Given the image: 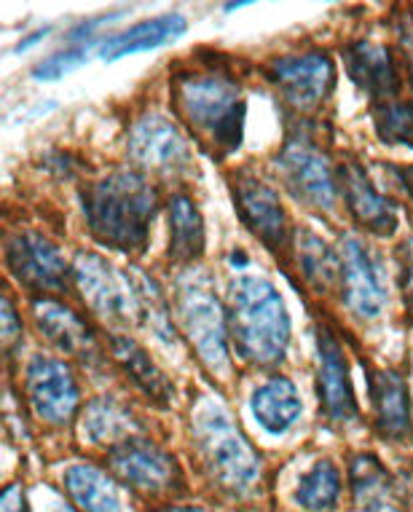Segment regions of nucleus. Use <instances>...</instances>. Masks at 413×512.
<instances>
[{
  "instance_id": "nucleus-29",
  "label": "nucleus",
  "mask_w": 413,
  "mask_h": 512,
  "mask_svg": "<svg viewBox=\"0 0 413 512\" xmlns=\"http://www.w3.org/2000/svg\"><path fill=\"white\" fill-rule=\"evenodd\" d=\"M376 135L381 143L413 148V105L411 102L389 100L373 108Z\"/></svg>"
},
{
  "instance_id": "nucleus-10",
  "label": "nucleus",
  "mask_w": 413,
  "mask_h": 512,
  "mask_svg": "<svg viewBox=\"0 0 413 512\" xmlns=\"http://www.w3.org/2000/svg\"><path fill=\"white\" fill-rule=\"evenodd\" d=\"M266 76L293 108L309 110L330 94L336 84V65L325 51H306L271 59Z\"/></svg>"
},
{
  "instance_id": "nucleus-33",
  "label": "nucleus",
  "mask_w": 413,
  "mask_h": 512,
  "mask_svg": "<svg viewBox=\"0 0 413 512\" xmlns=\"http://www.w3.org/2000/svg\"><path fill=\"white\" fill-rule=\"evenodd\" d=\"M403 293H405V306H408V311H411V319H413V242L405 244Z\"/></svg>"
},
{
  "instance_id": "nucleus-18",
  "label": "nucleus",
  "mask_w": 413,
  "mask_h": 512,
  "mask_svg": "<svg viewBox=\"0 0 413 512\" xmlns=\"http://www.w3.org/2000/svg\"><path fill=\"white\" fill-rule=\"evenodd\" d=\"M373 424L387 440H408L413 432L411 395L403 373L392 368H368Z\"/></svg>"
},
{
  "instance_id": "nucleus-3",
  "label": "nucleus",
  "mask_w": 413,
  "mask_h": 512,
  "mask_svg": "<svg viewBox=\"0 0 413 512\" xmlns=\"http://www.w3.org/2000/svg\"><path fill=\"white\" fill-rule=\"evenodd\" d=\"M228 330L242 360L274 368L290 346V314L274 282L263 274H236L228 285Z\"/></svg>"
},
{
  "instance_id": "nucleus-16",
  "label": "nucleus",
  "mask_w": 413,
  "mask_h": 512,
  "mask_svg": "<svg viewBox=\"0 0 413 512\" xmlns=\"http://www.w3.org/2000/svg\"><path fill=\"white\" fill-rule=\"evenodd\" d=\"M338 188L354 220L376 236H392L397 231V210L392 199L379 194L365 175V169L354 161L338 167Z\"/></svg>"
},
{
  "instance_id": "nucleus-17",
  "label": "nucleus",
  "mask_w": 413,
  "mask_h": 512,
  "mask_svg": "<svg viewBox=\"0 0 413 512\" xmlns=\"http://www.w3.org/2000/svg\"><path fill=\"white\" fill-rule=\"evenodd\" d=\"M344 65L354 86H360L376 105L395 100L400 92V73L387 46L373 41H352L344 46Z\"/></svg>"
},
{
  "instance_id": "nucleus-1",
  "label": "nucleus",
  "mask_w": 413,
  "mask_h": 512,
  "mask_svg": "<svg viewBox=\"0 0 413 512\" xmlns=\"http://www.w3.org/2000/svg\"><path fill=\"white\" fill-rule=\"evenodd\" d=\"M180 121L212 156L239 151L245 135V100L234 78L220 70H186L172 81Z\"/></svg>"
},
{
  "instance_id": "nucleus-12",
  "label": "nucleus",
  "mask_w": 413,
  "mask_h": 512,
  "mask_svg": "<svg viewBox=\"0 0 413 512\" xmlns=\"http://www.w3.org/2000/svg\"><path fill=\"white\" fill-rule=\"evenodd\" d=\"M341 263V293L349 311L368 322L379 319L389 303L387 277L379 258L360 239L349 236L341 247Z\"/></svg>"
},
{
  "instance_id": "nucleus-23",
  "label": "nucleus",
  "mask_w": 413,
  "mask_h": 512,
  "mask_svg": "<svg viewBox=\"0 0 413 512\" xmlns=\"http://www.w3.org/2000/svg\"><path fill=\"white\" fill-rule=\"evenodd\" d=\"M204 252V220L194 199L175 194L169 199V258L194 263Z\"/></svg>"
},
{
  "instance_id": "nucleus-26",
  "label": "nucleus",
  "mask_w": 413,
  "mask_h": 512,
  "mask_svg": "<svg viewBox=\"0 0 413 512\" xmlns=\"http://www.w3.org/2000/svg\"><path fill=\"white\" fill-rule=\"evenodd\" d=\"M132 432V419L129 413L116 403V400H94L84 413V435L89 443L94 445H105L110 448L116 445V440H127Z\"/></svg>"
},
{
  "instance_id": "nucleus-31",
  "label": "nucleus",
  "mask_w": 413,
  "mask_h": 512,
  "mask_svg": "<svg viewBox=\"0 0 413 512\" xmlns=\"http://www.w3.org/2000/svg\"><path fill=\"white\" fill-rule=\"evenodd\" d=\"M0 322H3V344L11 346L19 338V333H22V325H19L17 311H14V303H11L9 295L3 298V314H0Z\"/></svg>"
},
{
  "instance_id": "nucleus-27",
  "label": "nucleus",
  "mask_w": 413,
  "mask_h": 512,
  "mask_svg": "<svg viewBox=\"0 0 413 512\" xmlns=\"http://www.w3.org/2000/svg\"><path fill=\"white\" fill-rule=\"evenodd\" d=\"M341 499V475L333 462H317L298 480L295 502L309 512H330Z\"/></svg>"
},
{
  "instance_id": "nucleus-6",
  "label": "nucleus",
  "mask_w": 413,
  "mask_h": 512,
  "mask_svg": "<svg viewBox=\"0 0 413 512\" xmlns=\"http://www.w3.org/2000/svg\"><path fill=\"white\" fill-rule=\"evenodd\" d=\"M73 279H76L78 290L84 293L86 303L102 319H110L116 325H140L143 319H148L145 317L148 303H153L148 282L137 285L124 277V271L113 269L100 255L81 252L73 266Z\"/></svg>"
},
{
  "instance_id": "nucleus-9",
  "label": "nucleus",
  "mask_w": 413,
  "mask_h": 512,
  "mask_svg": "<svg viewBox=\"0 0 413 512\" xmlns=\"http://www.w3.org/2000/svg\"><path fill=\"white\" fill-rule=\"evenodd\" d=\"M27 403L46 424L62 427L78 411V384L73 370L57 357H33L25 373Z\"/></svg>"
},
{
  "instance_id": "nucleus-32",
  "label": "nucleus",
  "mask_w": 413,
  "mask_h": 512,
  "mask_svg": "<svg viewBox=\"0 0 413 512\" xmlns=\"http://www.w3.org/2000/svg\"><path fill=\"white\" fill-rule=\"evenodd\" d=\"M0 512H27L25 488L22 486L6 488V491H3V499H0Z\"/></svg>"
},
{
  "instance_id": "nucleus-7",
  "label": "nucleus",
  "mask_w": 413,
  "mask_h": 512,
  "mask_svg": "<svg viewBox=\"0 0 413 512\" xmlns=\"http://www.w3.org/2000/svg\"><path fill=\"white\" fill-rule=\"evenodd\" d=\"M277 172L290 194L312 210L330 212L338 202V167L314 140L312 132L295 129L277 156Z\"/></svg>"
},
{
  "instance_id": "nucleus-30",
  "label": "nucleus",
  "mask_w": 413,
  "mask_h": 512,
  "mask_svg": "<svg viewBox=\"0 0 413 512\" xmlns=\"http://www.w3.org/2000/svg\"><path fill=\"white\" fill-rule=\"evenodd\" d=\"M89 51H92V43H78V46H73V49L51 54L49 59H43V62L35 65L33 76L38 78V81H57V78L68 76V73L78 70L81 65H86Z\"/></svg>"
},
{
  "instance_id": "nucleus-4",
  "label": "nucleus",
  "mask_w": 413,
  "mask_h": 512,
  "mask_svg": "<svg viewBox=\"0 0 413 512\" xmlns=\"http://www.w3.org/2000/svg\"><path fill=\"white\" fill-rule=\"evenodd\" d=\"M194 443L204 472L220 491L250 496L261 483V456L220 405H202L194 416Z\"/></svg>"
},
{
  "instance_id": "nucleus-5",
  "label": "nucleus",
  "mask_w": 413,
  "mask_h": 512,
  "mask_svg": "<svg viewBox=\"0 0 413 512\" xmlns=\"http://www.w3.org/2000/svg\"><path fill=\"white\" fill-rule=\"evenodd\" d=\"M177 319L196 354L215 373L231 368L228 354V319L223 303L212 290V282L202 274H188L177 282Z\"/></svg>"
},
{
  "instance_id": "nucleus-36",
  "label": "nucleus",
  "mask_w": 413,
  "mask_h": 512,
  "mask_svg": "<svg viewBox=\"0 0 413 512\" xmlns=\"http://www.w3.org/2000/svg\"><path fill=\"white\" fill-rule=\"evenodd\" d=\"M54 512H76L73 507H68V504H59V507H54Z\"/></svg>"
},
{
  "instance_id": "nucleus-24",
  "label": "nucleus",
  "mask_w": 413,
  "mask_h": 512,
  "mask_svg": "<svg viewBox=\"0 0 413 512\" xmlns=\"http://www.w3.org/2000/svg\"><path fill=\"white\" fill-rule=\"evenodd\" d=\"M65 491L81 512H124L113 480L92 464H73L65 472Z\"/></svg>"
},
{
  "instance_id": "nucleus-20",
  "label": "nucleus",
  "mask_w": 413,
  "mask_h": 512,
  "mask_svg": "<svg viewBox=\"0 0 413 512\" xmlns=\"http://www.w3.org/2000/svg\"><path fill=\"white\" fill-rule=\"evenodd\" d=\"M186 27V19L180 14H161L156 19H145V22H137L135 27L124 30V33L105 38L100 43V57L105 62H116V59L137 54V51L159 49L164 43L180 38L186 33Z\"/></svg>"
},
{
  "instance_id": "nucleus-25",
  "label": "nucleus",
  "mask_w": 413,
  "mask_h": 512,
  "mask_svg": "<svg viewBox=\"0 0 413 512\" xmlns=\"http://www.w3.org/2000/svg\"><path fill=\"white\" fill-rule=\"evenodd\" d=\"M295 261H298V269L306 282L320 293L336 285L344 271L341 255L328 242H322L320 236L312 234L309 228H298V234H295Z\"/></svg>"
},
{
  "instance_id": "nucleus-21",
  "label": "nucleus",
  "mask_w": 413,
  "mask_h": 512,
  "mask_svg": "<svg viewBox=\"0 0 413 512\" xmlns=\"http://www.w3.org/2000/svg\"><path fill=\"white\" fill-rule=\"evenodd\" d=\"M301 413L304 400L290 378H269L253 392V416L269 435H285L301 419Z\"/></svg>"
},
{
  "instance_id": "nucleus-13",
  "label": "nucleus",
  "mask_w": 413,
  "mask_h": 512,
  "mask_svg": "<svg viewBox=\"0 0 413 512\" xmlns=\"http://www.w3.org/2000/svg\"><path fill=\"white\" fill-rule=\"evenodd\" d=\"M108 462L118 478L143 494H167L180 483V470H177L175 459L143 437H127L113 445Z\"/></svg>"
},
{
  "instance_id": "nucleus-22",
  "label": "nucleus",
  "mask_w": 413,
  "mask_h": 512,
  "mask_svg": "<svg viewBox=\"0 0 413 512\" xmlns=\"http://www.w3.org/2000/svg\"><path fill=\"white\" fill-rule=\"evenodd\" d=\"M110 346H113V357L118 360V365H121L124 373L132 378V384H135L148 400L161 405V408L169 405V400L175 395V389L169 384V378L161 373L159 365L148 357V352H145L143 346L137 344L135 338L118 336V333L110 338Z\"/></svg>"
},
{
  "instance_id": "nucleus-34",
  "label": "nucleus",
  "mask_w": 413,
  "mask_h": 512,
  "mask_svg": "<svg viewBox=\"0 0 413 512\" xmlns=\"http://www.w3.org/2000/svg\"><path fill=\"white\" fill-rule=\"evenodd\" d=\"M365 512H400V510H397L395 504L384 502V504H376V507H371V510H365Z\"/></svg>"
},
{
  "instance_id": "nucleus-8",
  "label": "nucleus",
  "mask_w": 413,
  "mask_h": 512,
  "mask_svg": "<svg viewBox=\"0 0 413 512\" xmlns=\"http://www.w3.org/2000/svg\"><path fill=\"white\" fill-rule=\"evenodd\" d=\"M6 266L19 285L35 293H62L73 277V269L62 258L57 244L33 231L14 234L6 242Z\"/></svg>"
},
{
  "instance_id": "nucleus-28",
  "label": "nucleus",
  "mask_w": 413,
  "mask_h": 512,
  "mask_svg": "<svg viewBox=\"0 0 413 512\" xmlns=\"http://www.w3.org/2000/svg\"><path fill=\"white\" fill-rule=\"evenodd\" d=\"M352 488L357 507L371 510L376 504L389 502V475L373 456H357L352 462Z\"/></svg>"
},
{
  "instance_id": "nucleus-11",
  "label": "nucleus",
  "mask_w": 413,
  "mask_h": 512,
  "mask_svg": "<svg viewBox=\"0 0 413 512\" xmlns=\"http://www.w3.org/2000/svg\"><path fill=\"white\" fill-rule=\"evenodd\" d=\"M231 191L239 218L274 255L287 250L290 228H287L285 207L279 202V194L269 183L253 172H236L231 177Z\"/></svg>"
},
{
  "instance_id": "nucleus-14",
  "label": "nucleus",
  "mask_w": 413,
  "mask_h": 512,
  "mask_svg": "<svg viewBox=\"0 0 413 512\" xmlns=\"http://www.w3.org/2000/svg\"><path fill=\"white\" fill-rule=\"evenodd\" d=\"M317 392L325 416L333 424H352L357 421V397H354L349 362L344 346L338 344L336 333L328 325L317 328Z\"/></svg>"
},
{
  "instance_id": "nucleus-19",
  "label": "nucleus",
  "mask_w": 413,
  "mask_h": 512,
  "mask_svg": "<svg viewBox=\"0 0 413 512\" xmlns=\"http://www.w3.org/2000/svg\"><path fill=\"white\" fill-rule=\"evenodd\" d=\"M33 314L35 325H38L43 336L49 338V344H54L62 352L84 357V360L97 354L92 330L76 311H70L68 306L51 301V298H43V301L33 303Z\"/></svg>"
},
{
  "instance_id": "nucleus-35",
  "label": "nucleus",
  "mask_w": 413,
  "mask_h": 512,
  "mask_svg": "<svg viewBox=\"0 0 413 512\" xmlns=\"http://www.w3.org/2000/svg\"><path fill=\"white\" fill-rule=\"evenodd\" d=\"M169 512H207V510H202V507H172Z\"/></svg>"
},
{
  "instance_id": "nucleus-2",
  "label": "nucleus",
  "mask_w": 413,
  "mask_h": 512,
  "mask_svg": "<svg viewBox=\"0 0 413 512\" xmlns=\"http://www.w3.org/2000/svg\"><path fill=\"white\" fill-rule=\"evenodd\" d=\"M86 226L102 247L143 252L159 210V196L140 172H110L81 191Z\"/></svg>"
},
{
  "instance_id": "nucleus-15",
  "label": "nucleus",
  "mask_w": 413,
  "mask_h": 512,
  "mask_svg": "<svg viewBox=\"0 0 413 512\" xmlns=\"http://www.w3.org/2000/svg\"><path fill=\"white\" fill-rule=\"evenodd\" d=\"M129 156L143 169L169 172V175L186 172L191 164L186 137L180 135V129L169 118L159 113L137 118L129 132Z\"/></svg>"
}]
</instances>
